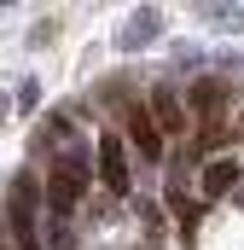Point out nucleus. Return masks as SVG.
<instances>
[{"mask_svg": "<svg viewBox=\"0 0 244 250\" xmlns=\"http://www.w3.org/2000/svg\"><path fill=\"white\" fill-rule=\"evenodd\" d=\"M239 134H244V111H239Z\"/></svg>", "mask_w": 244, "mask_h": 250, "instance_id": "f8f14e48", "label": "nucleus"}, {"mask_svg": "<svg viewBox=\"0 0 244 250\" xmlns=\"http://www.w3.org/2000/svg\"><path fill=\"white\" fill-rule=\"evenodd\" d=\"M157 35H163V12H157V6H134L128 23H122V35H117V47L122 53H140V47H151Z\"/></svg>", "mask_w": 244, "mask_h": 250, "instance_id": "39448f33", "label": "nucleus"}, {"mask_svg": "<svg viewBox=\"0 0 244 250\" xmlns=\"http://www.w3.org/2000/svg\"><path fill=\"white\" fill-rule=\"evenodd\" d=\"M70 146H76V123H70L64 111L41 117V151H53V157H59V151H70Z\"/></svg>", "mask_w": 244, "mask_h": 250, "instance_id": "6e6552de", "label": "nucleus"}, {"mask_svg": "<svg viewBox=\"0 0 244 250\" xmlns=\"http://www.w3.org/2000/svg\"><path fill=\"white\" fill-rule=\"evenodd\" d=\"M203 18H209L215 29H244V12H239V6H203Z\"/></svg>", "mask_w": 244, "mask_h": 250, "instance_id": "1a4fd4ad", "label": "nucleus"}, {"mask_svg": "<svg viewBox=\"0 0 244 250\" xmlns=\"http://www.w3.org/2000/svg\"><path fill=\"white\" fill-rule=\"evenodd\" d=\"M151 111H157L163 134H175V140L186 134V111H192V105H186V99L175 93V87H151Z\"/></svg>", "mask_w": 244, "mask_h": 250, "instance_id": "423d86ee", "label": "nucleus"}, {"mask_svg": "<svg viewBox=\"0 0 244 250\" xmlns=\"http://www.w3.org/2000/svg\"><path fill=\"white\" fill-rule=\"evenodd\" d=\"M239 181H244L239 157H209V163H203V198H227Z\"/></svg>", "mask_w": 244, "mask_h": 250, "instance_id": "0eeeda50", "label": "nucleus"}, {"mask_svg": "<svg viewBox=\"0 0 244 250\" xmlns=\"http://www.w3.org/2000/svg\"><path fill=\"white\" fill-rule=\"evenodd\" d=\"M41 209H47V181H35L29 169L12 181V204H6V227H12V250H41Z\"/></svg>", "mask_w": 244, "mask_h": 250, "instance_id": "f03ea898", "label": "nucleus"}, {"mask_svg": "<svg viewBox=\"0 0 244 250\" xmlns=\"http://www.w3.org/2000/svg\"><path fill=\"white\" fill-rule=\"evenodd\" d=\"M18 105H23V111H35V105H41V82H35V76H23V82H18Z\"/></svg>", "mask_w": 244, "mask_h": 250, "instance_id": "9d476101", "label": "nucleus"}, {"mask_svg": "<svg viewBox=\"0 0 244 250\" xmlns=\"http://www.w3.org/2000/svg\"><path fill=\"white\" fill-rule=\"evenodd\" d=\"M122 140H128V151H134V157H145V163H163V151H169V134H163V123H157L151 99H134V105L122 111Z\"/></svg>", "mask_w": 244, "mask_h": 250, "instance_id": "7ed1b4c3", "label": "nucleus"}, {"mask_svg": "<svg viewBox=\"0 0 244 250\" xmlns=\"http://www.w3.org/2000/svg\"><path fill=\"white\" fill-rule=\"evenodd\" d=\"M93 163H99V181L111 198H128L134 192V163H128V140H122L117 128H105L99 134V151H93Z\"/></svg>", "mask_w": 244, "mask_h": 250, "instance_id": "20e7f679", "label": "nucleus"}, {"mask_svg": "<svg viewBox=\"0 0 244 250\" xmlns=\"http://www.w3.org/2000/svg\"><path fill=\"white\" fill-rule=\"evenodd\" d=\"M53 35H59V23H47V18H41V23H35V29H29V47H35V53H41V47H53Z\"/></svg>", "mask_w": 244, "mask_h": 250, "instance_id": "9b49d317", "label": "nucleus"}, {"mask_svg": "<svg viewBox=\"0 0 244 250\" xmlns=\"http://www.w3.org/2000/svg\"><path fill=\"white\" fill-rule=\"evenodd\" d=\"M93 151L87 146H70V151H59L53 163H47V215L53 221H70L76 209H81V198H87V187H93Z\"/></svg>", "mask_w": 244, "mask_h": 250, "instance_id": "f257e3e1", "label": "nucleus"}]
</instances>
